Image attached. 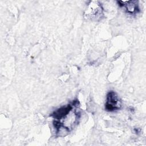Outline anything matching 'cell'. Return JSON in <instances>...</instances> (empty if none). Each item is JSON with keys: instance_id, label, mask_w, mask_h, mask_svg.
Returning a JSON list of instances; mask_svg holds the SVG:
<instances>
[{"instance_id": "3", "label": "cell", "mask_w": 146, "mask_h": 146, "mask_svg": "<svg viewBox=\"0 0 146 146\" xmlns=\"http://www.w3.org/2000/svg\"><path fill=\"white\" fill-rule=\"evenodd\" d=\"M120 7L124 6L127 13L133 14L137 13L139 11V8L137 3V1H117Z\"/></svg>"}, {"instance_id": "2", "label": "cell", "mask_w": 146, "mask_h": 146, "mask_svg": "<svg viewBox=\"0 0 146 146\" xmlns=\"http://www.w3.org/2000/svg\"><path fill=\"white\" fill-rule=\"evenodd\" d=\"M121 107V103L116 94L110 91L107 95V101L105 104V108L108 111H113L119 110Z\"/></svg>"}, {"instance_id": "1", "label": "cell", "mask_w": 146, "mask_h": 146, "mask_svg": "<svg viewBox=\"0 0 146 146\" xmlns=\"http://www.w3.org/2000/svg\"><path fill=\"white\" fill-rule=\"evenodd\" d=\"M103 8L98 1H91L85 12V17L91 20H98L103 16Z\"/></svg>"}]
</instances>
